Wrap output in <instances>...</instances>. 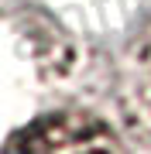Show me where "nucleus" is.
<instances>
[{"label": "nucleus", "instance_id": "1", "mask_svg": "<svg viewBox=\"0 0 151 154\" xmlns=\"http://www.w3.org/2000/svg\"><path fill=\"white\" fill-rule=\"evenodd\" d=\"M4 154H120V147L100 116L62 110L14 130Z\"/></svg>", "mask_w": 151, "mask_h": 154}, {"label": "nucleus", "instance_id": "2", "mask_svg": "<svg viewBox=\"0 0 151 154\" xmlns=\"http://www.w3.org/2000/svg\"><path fill=\"white\" fill-rule=\"evenodd\" d=\"M117 110L120 120L137 140L151 144V28H144L124 48L117 62Z\"/></svg>", "mask_w": 151, "mask_h": 154}]
</instances>
